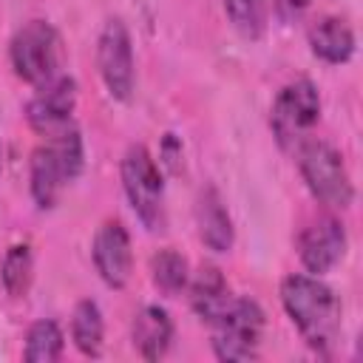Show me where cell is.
I'll return each instance as SVG.
<instances>
[{
  "mask_svg": "<svg viewBox=\"0 0 363 363\" xmlns=\"http://www.w3.org/2000/svg\"><path fill=\"white\" fill-rule=\"evenodd\" d=\"M130 337H133V349L139 352L142 360H162L173 343V320L167 315L164 306L147 303L133 315L130 323Z\"/></svg>",
  "mask_w": 363,
  "mask_h": 363,
  "instance_id": "13",
  "label": "cell"
},
{
  "mask_svg": "<svg viewBox=\"0 0 363 363\" xmlns=\"http://www.w3.org/2000/svg\"><path fill=\"white\" fill-rule=\"evenodd\" d=\"M77 108V82L65 74H57L54 79L37 85V94L26 105V119L31 130L40 136H51L74 122Z\"/></svg>",
  "mask_w": 363,
  "mask_h": 363,
  "instance_id": "9",
  "label": "cell"
},
{
  "mask_svg": "<svg viewBox=\"0 0 363 363\" xmlns=\"http://www.w3.org/2000/svg\"><path fill=\"white\" fill-rule=\"evenodd\" d=\"M196 227H199V238L207 250H213V252H230L233 250V241H235L233 218L227 213L221 193L210 184L201 187L196 196Z\"/></svg>",
  "mask_w": 363,
  "mask_h": 363,
  "instance_id": "12",
  "label": "cell"
},
{
  "mask_svg": "<svg viewBox=\"0 0 363 363\" xmlns=\"http://www.w3.org/2000/svg\"><path fill=\"white\" fill-rule=\"evenodd\" d=\"M82 164H85V150L74 122L45 136V142L34 147L28 162V187L34 204L40 210H51L60 201L62 190L82 173Z\"/></svg>",
  "mask_w": 363,
  "mask_h": 363,
  "instance_id": "2",
  "label": "cell"
},
{
  "mask_svg": "<svg viewBox=\"0 0 363 363\" xmlns=\"http://www.w3.org/2000/svg\"><path fill=\"white\" fill-rule=\"evenodd\" d=\"M150 278H153L156 289H162L164 295H179L182 289H187V281H190L187 258L170 247L159 250L150 258Z\"/></svg>",
  "mask_w": 363,
  "mask_h": 363,
  "instance_id": "19",
  "label": "cell"
},
{
  "mask_svg": "<svg viewBox=\"0 0 363 363\" xmlns=\"http://www.w3.org/2000/svg\"><path fill=\"white\" fill-rule=\"evenodd\" d=\"M281 303L303 343L318 354H329L340 335V301L332 286L320 275L295 272L281 281Z\"/></svg>",
  "mask_w": 363,
  "mask_h": 363,
  "instance_id": "1",
  "label": "cell"
},
{
  "mask_svg": "<svg viewBox=\"0 0 363 363\" xmlns=\"http://www.w3.org/2000/svg\"><path fill=\"white\" fill-rule=\"evenodd\" d=\"M9 60L14 74L28 85H43L54 79L62 65L60 31L48 20L23 23L9 43Z\"/></svg>",
  "mask_w": 363,
  "mask_h": 363,
  "instance_id": "5",
  "label": "cell"
},
{
  "mask_svg": "<svg viewBox=\"0 0 363 363\" xmlns=\"http://www.w3.org/2000/svg\"><path fill=\"white\" fill-rule=\"evenodd\" d=\"M179 156H182V145H176L173 133H167V136H164V147H162V159H159V164H167V167L176 173V170H179V164H176Z\"/></svg>",
  "mask_w": 363,
  "mask_h": 363,
  "instance_id": "22",
  "label": "cell"
},
{
  "mask_svg": "<svg viewBox=\"0 0 363 363\" xmlns=\"http://www.w3.org/2000/svg\"><path fill=\"white\" fill-rule=\"evenodd\" d=\"M320 119V96L315 82L295 79L286 82L269 111V125L284 150H295L303 139H309V130Z\"/></svg>",
  "mask_w": 363,
  "mask_h": 363,
  "instance_id": "7",
  "label": "cell"
},
{
  "mask_svg": "<svg viewBox=\"0 0 363 363\" xmlns=\"http://www.w3.org/2000/svg\"><path fill=\"white\" fill-rule=\"evenodd\" d=\"M34 278V255L28 244H11L0 264V281L9 298H26Z\"/></svg>",
  "mask_w": 363,
  "mask_h": 363,
  "instance_id": "18",
  "label": "cell"
},
{
  "mask_svg": "<svg viewBox=\"0 0 363 363\" xmlns=\"http://www.w3.org/2000/svg\"><path fill=\"white\" fill-rule=\"evenodd\" d=\"M71 340L85 357H99L102 354V340H105V320L96 306V301L82 298L74 306L71 315Z\"/></svg>",
  "mask_w": 363,
  "mask_h": 363,
  "instance_id": "16",
  "label": "cell"
},
{
  "mask_svg": "<svg viewBox=\"0 0 363 363\" xmlns=\"http://www.w3.org/2000/svg\"><path fill=\"white\" fill-rule=\"evenodd\" d=\"M187 289H190V306L204 323H213L233 301V292H230L221 269L213 264H201L196 269V275H190Z\"/></svg>",
  "mask_w": 363,
  "mask_h": 363,
  "instance_id": "15",
  "label": "cell"
},
{
  "mask_svg": "<svg viewBox=\"0 0 363 363\" xmlns=\"http://www.w3.org/2000/svg\"><path fill=\"white\" fill-rule=\"evenodd\" d=\"M346 230L335 216H320L298 233V258L309 275H326L346 255Z\"/></svg>",
  "mask_w": 363,
  "mask_h": 363,
  "instance_id": "10",
  "label": "cell"
},
{
  "mask_svg": "<svg viewBox=\"0 0 363 363\" xmlns=\"http://www.w3.org/2000/svg\"><path fill=\"white\" fill-rule=\"evenodd\" d=\"M96 68L116 102H128L133 96L136 68H133V45L130 31L119 17L105 20L99 40H96Z\"/></svg>",
  "mask_w": 363,
  "mask_h": 363,
  "instance_id": "8",
  "label": "cell"
},
{
  "mask_svg": "<svg viewBox=\"0 0 363 363\" xmlns=\"http://www.w3.org/2000/svg\"><path fill=\"white\" fill-rule=\"evenodd\" d=\"M119 173H122V190H125L128 204L133 207L136 218L153 233L162 230L167 221L162 164L150 156V150L145 145H130L122 156Z\"/></svg>",
  "mask_w": 363,
  "mask_h": 363,
  "instance_id": "4",
  "label": "cell"
},
{
  "mask_svg": "<svg viewBox=\"0 0 363 363\" xmlns=\"http://www.w3.org/2000/svg\"><path fill=\"white\" fill-rule=\"evenodd\" d=\"M312 0H272L275 6V14L284 20V23H295L306 9H309Z\"/></svg>",
  "mask_w": 363,
  "mask_h": 363,
  "instance_id": "21",
  "label": "cell"
},
{
  "mask_svg": "<svg viewBox=\"0 0 363 363\" xmlns=\"http://www.w3.org/2000/svg\"><path fill=\"white\" fill-rule=\"evenodd\" d=\"M292 153L298 159V170L306 182L309 193L320 204H326L332 210H346L354 201V184L346 170V162L329 142L309 136Z\"/></svg>",
  "mask_w": 363,
  "mask_h": 363,
  "instance_id": "3",
  "label": "cell"
},
{
  "mask_svg": "<svg viewBox=\"0 0 363 363\" xmlns=\"http://www.w3.org/2000/svg\"><path fill=\"white\" fill-rule=\"evenodd\" d=\"M213 329V352L218 360H250L258 354L264 312L252 298L233 295L227 309L210 323Z\"/></svg>",
  "mask_w": 363,
  "mask_h": 363,
  "instance_id": "6",
  "label": "cell"
},
{
  "mask_svg": "<svg viewBox=\"0 0 363 363\" xmlns=\"http://www.w3.org/2000/svg\"><path fill=\"white\" fill-rule=\"evenodd\" d=\"M91 258L99 272V278L111 289H122L130 281L133 272V252H130V235L122 221L108 218L99 224L94 244H91Z\"/></svg>",
  "mask_w": 363,
  "mask_h": 363,
  "instance_id": "11",
  "label": "cell"
},
{
  "mask_svg": "<svg viewBox=\"0 0 363 363\" xmlns=\"http://www.w3.org/2000/svg\"><path fill=\"white\" fill-rule=\"evenodd\" d=\"M306 40H309V51L329 65L349 62L354 54V31L343 17H335V14L318 17L309 26Z\"/></svg>",
  "mask_w": 363,
  "mask_h": 363,
  "instance_id": "14",
  "label": "cell"
},
{
  "mask_svg": "<svg viewBox=\"0 0 363 363\" xmlns=\"http://www.w3.org/2000/svg\"><path fill=\"white\" fill-rule=\"evenodd\" d=\"M224 14L230 26L244 37V40H258L267 28V0H221Z\"/></svg>",
  "mask_w": 363,
  "mask_h": 363,
  "instance_id": "20",
  "label": "cell"
},
{
  "mask_svg": "<svg viewBox=\"0 0 363 363\" xmlns=\"http://www.w3.org/2000/svg\"><path fill=\"white\" fill-rule=\"evenodd\" d=\"M62 346H65V337H62V329H60L57 320H51V318L34 320L26 332L23 360H28V363H54V360L62 357Z\"/></svg>",
  "mask_w": 363,
  "mask_h": 363,
  "instance_id": "17",
  "label": "cell"
}]
</instances>
